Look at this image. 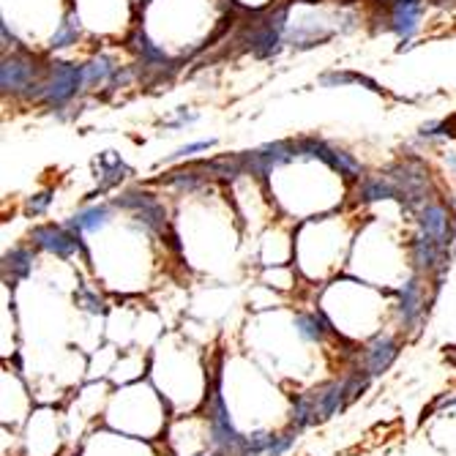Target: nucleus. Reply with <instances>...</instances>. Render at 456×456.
<instances>
[{"instance_id":"24","label":"nucleus","mask_w":456,"mask_h":456,"mask_svg":"<svg viewBox=\"0 0 456 456\" xmlns=\"http://www.w3.org/2000/svg\"><path fill=\"white\" fill-rule=\"evenodd\" d=\"M295 431H284V434H276V437H271V445H268V456H281L287 454L290 448H293V443H295Z\"/></svg>"},{"instance_id":"22","label":"nucleus","mask_w":456,"mask_h":456,"mask_svg":"<svg viewBox=\"0 0 456 456\" xmlns=\"http://www.w3.org/2000/svg\"><path fill=\"white\" fill-rule=\"evenodd\" d=\"M271 437H274V434H268V431H254V434H249V437L243 440V451H241V456H260L262 451H268Z\"/></svg>"},{"instance_id":"14","label":"nucleus","mask_w":456,"mask_h":456,"mask_svg":"<svg viewBox=\"0 0 456 456\" xmlns=\"http://www.w3.org/2000/svg\"><path fill=\"white\" fill-rule=\"evenodd\" d=\"M79 39H82V22H79V14H76V8L72 6V8L63 14V20L58 22L55 33L50 36V44H47V50L55 52V50H66V47H74Z\"/></svg>"},{"instance_id":"26","label":"nucleus","mask_w":456,"mask_h":456,"mask_svg":"<svg viewBox=\"0 0 456 456\" xmlns=\"http://www.w3.org/2000/svg\"><path fill=\"white\" fill-rule=\"evenodd\" d=\"M79 304H82V309H88V311H93V314H99L104 309L102 298L99 295H93V293H88V290H79V298H76Z\"/></svg>"},{"instance_id":"4","label":"nucleus","mask_w":456,"mask_h":456,"mask_svg":"<svg viewBox=\"0 0 456 456\" xmlns=\"http://www.w3.org/2000/svg\"><path fill=\"white\" fill-rule=\"evenodd\" d=\"M427 6H429L427 0H391V3H385V14L375 20V22H380L375 27V33H380V30L382 33H394L402 41L396 47V52L410 50V39L418 33Z\"/></svg>"},{"instance_id":"10","label":"nucleus","mask_w":456,"mask_h":456,"mask_svg":"<svg viewBox=\"0 0 456 456\" xmlns=\"http://www.w3.org/2000/svg\"><path fill=\"white\" fill-rule=\"evenodd\" d=\"M96 173H99V186L88 194V200H93L96 194H104V192H109L112 186H118L121 180H126L131 175V170H128V164L121 159V153L115 151H104L99 153V159H96Z\"/></svg>"},{"instance_id":"5","label":"nucleus","mask_w":456,"mask_h":456,"mask_svg":"<svg viewBox=\"0 0 456 456\" xmlns=\"http://www.w3.org/2000/svg\"><path fill=\"white\" fill-rule=\"evenodd\" d=\"M241 164H243V173L254 177H268L276 167L281 164H290L295 161V140H279V142H268L262 148H254V151L238 153Z\"/></svg>"},{"instance_id":"13","label":"nucleus","mask_w":456,"mask_h":456,"mask_svg":"<svg viewBox=\"0 0 456 456\" xmlns=\"http://www.w3.org/2000/svg\"><path fill=\"white\" fill-rule=\"evenodd\" d=\"M126 47L137 55V63H145V66H164V63H173L170 55L161 50L159 44H153L148 39V33L137 25L126 36Z\"/></svg>"},{"instance_id":"19","label":"nucleus","mask_w":456,"mask_h":456,"mask_svg":"<svg viewBox=\"0 0 456 456\" xmlns=\"http://www.w3.org/2000/svg\"><path fill=\"white\" fill-rule=\"evenodd\" d=\"M323 88H344V85H363V88H369L372 93H382V88L372 79V76L361 74V72H326V74H320L317 79Z\"/></svg>"},{"instance_id":"9","label":"nucleus","mask_w":456,"mask_h":456,"mask_svg":"<svg viewBox=\"0 0 456 456\" xmlns=\"http://www.w3.org/2000/svg\"><path fill=\"white\" fill-rule=\"evenodd\" d=\"M418 216V229L424 235L434 238L440 246H451V238H454V229H451V213L448 208L440 203H427L421 210H415Z\"/></svg>"},{"instance_id":"17","label":"nucleus","mask_w":456,"mask_h":456,"mask_svg":"<svg viewBox=\"0 0 456 456\" xmlns=\"http://www.w3.org/2000/svg\"><path fill=\"white\" fill-rule=\"evenodd\" d=\"M109 216H112L109 205H90V208L76 210L74 216L66 222V227L74 229V232H96L109 222Z\"/></svg>"},{"instance_id":"20","label":"nucleus","mask_w":456,"mask_h":456,"mask_svg":"<svg viewBox=\"0 0 456 456\" xmlns=\"http://www.w3.org/2000/svg\"><path fill=\"white\" fill-rule=\"evenodd\" d=\"M295 328H298V333L304 336L306 342H323L326 333L330 330V323L326 320L323 311H317V314H298L295 317Z\"/></svg>"},{"instance_id":"11","label":"nucleus","mask_w":456,"mask_h":456,"mask_svg":"<svg viewBox=\"0 0 456 456\" xmlns=\"http://www.w3.org/2000/svg\"><path fill=\"white\" fill-rule=\"evenodd\" d=\"M424 309H427V290H424V284H421L418 276H413L399 290V317H402L405 328H413L421 320Z\"/></svg>"},{"instance_id":"1","label":"nucleus","mask_w":456,"mask_h":456,"mask_svg":"<svg viewBox=\"0 0 456 456\" xmlns=\"http://www.w3.org/2000/svg\"><path fill=\"white\" fill-rule=\"evenodd\" d=\"M85 90V66L69 60H50L41 82L27 93L25 102L47 104L50 109H63Z\"/></svg>"},{"instance_id":"29","label":"nucleus","mask_w":456,"mask_h":456,"mask_svg":"<svg viewBox=\"0 0 456 456\" xmlns=\"http://www.w3.org/2000/svg\"><path fill=\"white\" fill-rule=\"evenodd\" d=\"M445 161H448V167H454V170H456V156H454V153H451V156H448Z\"/></svg>"},{"instance_id":"25","label":"nucleus","mask_w":456,"mask_h":456,"mask_svg":"<svg viewBox=\"0 0 456 456\" xmlns=\"http://www.w3.org/2000/svg\"><path fill=\"white\" fill-rule=\"evenodd\" d=\"M216 145V140H200V142H189V145H180L173 156H170V161H177V159H189V156H194V153L200 151H210Z\"/></svg>"},{"instance_id":"2","label":"nucleus","mask_w":456,"mask_h":456,"mask_svg":"<svg viewBox=\"0 0 456 456\" xmlns=\"http://www.w3.org/2000/svg\"><path fill=\"white\" fill-rule=\"evenodd\" d=\"M396 189H399V203L405 210H421L427 203H431V173L418 156H405L382 170Z\"/></svg>"},{"instance_id":"3","label":"nucleus","mask_w":456,"mask_h":456,"mask_svg":"<svg viewBox=\"0 0 456 456\" xmlns=\"http://www.w3.org/2000/svg\"><path fill=\"white\" fill-rule=\"evenodd\" d=\"M44 72H47V63H41L25 47H17L11 55L3 58V66H0V90H3V96H22V99H27V93L41 82Z\"/></svg>"},{"instance_id":"23","label":"nucleus","mask_w":456,"mask_h":456,"mask_svg":"<svg viewBox=\"0 0 456 456\" xmlns=\"http://www.w3.org/2000/svg\"><path fill=\"white\" fill-rule=\"evenodd\" d=\"M52 197H55V192H52V189H44V192H39V194L27 197L25 213H27V216H41V213H47V208L52 205Z\"/></svg>"},{"instance_id":"6","label":"nucleus","mask_w":456,"mask_h":456,"mask_svg":"<svg viewBox=\"0 0 456 456\" xmlns=\"http://www.w3.org/2000/svg\"><path fill=\"white\" fill-rule=\"evenodd\" d=\"M30 241L39 249L55 254V257H63V260L82 249V232L60 227V224H39V227H33L30 229Z\"/></svg>"},{"instance_id":"27","label":"nucleus","mask_w":456,"mask_h":456,"mask_svg":"<svg viewBox=\"0 0 456 456\" xmlns=\"http://www.w3.org/2000/svg\"><path fill=\"white\" fill-rule=\"evenodd\" d=\"M175 112H177V121H170L167 128H183V126H189V123L197 121V112H192V109H186V107H177Z\"/></svg>"},{"instance_id":"12","label":"nucleus","mask_w":456,"mask_h":456,"mask_svg":"<svg viewBox=\"0 0 456 456\" xmlns=\"http://www.w3.org/2000/svg\"><path fill=\"white\" fill-rule=\"evenodd\" d=\"M396 353H399L396 342H394L388 333H377V336L366 344V353H363V369H366L372 377H377V375H382V372L394 363Z\"/></svg>"},{"instance_id":"7","label":"nucleus","mask_w":456,"mask_h":456,"mask_svg":"<svg viewBox=\"0 0 456 456\" xmlns=\"http://www.w3.org/2000/svg\"><path fill=\"white\" fill-rule=\"evenodd\" d=\"M410 260H413V268L421 271V274H429L437 271V276L443 279L445 268H448V249L440 246L434 238L418 232L413 241H410Z\"/></svg>"},{"instance_id":"28","label":"nucleus","mask_w":456,"mask_h":456,"mask_svg":"<svg viewBox=\"0 0 456 456\" xmlns=\"http://www.w3.org/2000/svg\"><path fill=\"white\" fill-rule=\"evenodd\" d=\"M429 6H434V8H454L456 0H427Z\"/></svg>"},{"instance_id":"8","label":"nucleus","mask_w":456,"mask_h":456,"mask_svg":"<svg viewBox=\"0 0 456 456\" xmlns=\"http://www.w3.org/2000/svg\"><path fill=\"white\" fill-rule=\"evenodd\" d=\"M309 399H311V407H314L317 421H326L330 415H336L342 407L350 402L347 377H344V380H330V382L317 385V388L309 394Z\"/></svg>"},{"instance_id":"18","label":"nucleus","mask_w":456,"mask_h":456,"mask_svg":"<svg viewBox=\"0 0 456 456\" xmlns=\"http://www.w3.org/2000/svg\"><path fill=\"white\" fill-rule=\"evenodd\" d=\"M30 271H33V252L30 249L17 246V249L6 252V257H3V279L8 281V284H17V281L27 279Z\"/></svg>"},{"instance_id":"21","label":"nucleus","mask_w":456,"mask_h":456,"mask_svg":"<svg viewBox=\"0 0 456 456\" xmlns=\"http://www.w3.org/2000/svg\"><path fill=\"white\" fill-rule=\"evenodd\" d=\"M153 200H159V197H156V194H151V192H142V189H128V192H123V194L115 200V208H123V210L137 213L140 208L151 205Z\"/></svg>"},{"instance_id":"30","label":"nucleus","mask_w":456,"mask_h":456,"mask_svg":"<svg viewBox=\"0 0 456 456\" xmlns=\"http://www.w3.org/2000/svg\"><path fill=\"white\" fill-rule=\"evenodd\" d=\"M213 456H219V454H213Z\"/></svg>"},{"instance_id":"16","label":"nucleus","mask_w":456,"mask_h":456,"mask_svg":"<svg viewBox=\"0 0 456 456\" xmlns=\"http://www.w3.org/2000/svg\"><path fill=\"white\" fill-rule=\"evenodd\" d=\"M115 69H118V60L112 55H104V52L93 55L85 63V90H96V88L107 85L115 74Z\"/></svg>"},{"instance_id":"15","label":"nucleus","mask_w":456,"mask_h":456,"mask_svg":"<svg viewBox=\"0 0 456 456\" xmlns=\"http://www.w3.org/2000/svg\"><path fill=\"white\" fill-rule=\"evenodd\" d=\"M380 200H399V189L382 175H369L361 180L358 186V203H380Z\"/></svg>"}]
</instances>
